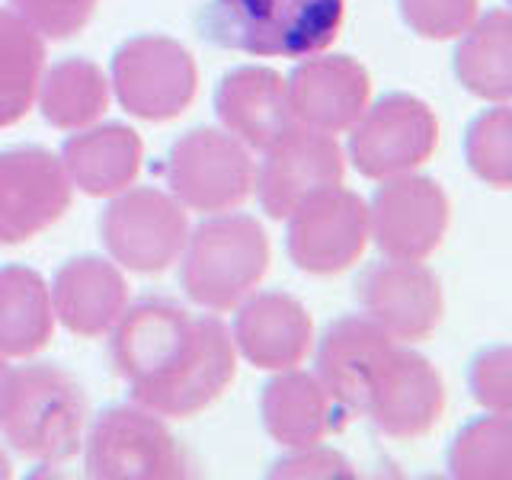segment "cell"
<instances>
[{
	"mask_svg": "<svg viewBox=\"0 0 512 480\" xmlns=\"http://www.w3.org/2000/svg\"><path fill=\"white\" fill-rule=\"evenodd\" d=\"M109 359L132 400L164 420H189L231 388L237 349L215 314H189L164 298L125 308L109 330Z\"/></svg>",
	"mask_w": 512,
	"mask_h": 480,
	"instance_id": "cell-1",
	"label": "cell"
},
{
	"mask_svg": "<svg viewBox=\"0 0 512 480\" xmlns=\"http://www.w3.org/2000/svg\"><path fill=\"white\" fill-rule=\"evenodd\" d=\"M346 20V0H208L202 36L224 52L308 58L327 52Z\"/></svg>",
	"mask_w": 512,
	"mask_h": 480,
	"instance_id": "cell-2",
	"label": "cell"
},
{
	"mask_svg": "<svg viewBox=\"0 0 512 480\" xmlns=\"http://www.w3.org/2000/svg\"><path fill=\"white\" fill-rule=\"evenodd\" d=\"M87 397L58 365L10 368L0 400V436L16 455L39 464H64L84 445Z\"/></svg>",
	"mask_w": 512,
	"mask_h": 480,
	"instance_id": "cell-3",
	"label": "cell"
},
{
	"mask_svg": "<svg viewBox=\"0 0 512 480\" xmlns=\"http://www.w3.org/2000/svg\"><path fill=\"white\" fill-rule=\"evenodd\" d=\"M269 237L253 215L218 212L205 215L196 231H189L180 253V285L192 304L202 311L224 314L240 301L269 272Z\"/></svg>",
	"mask_w": 512,
	"mask_h": 480,
	"instance_id": "cell-4",
	"label": "cell"
},
{
	"mask_svg": "<svg viewBox=\"0 0 512 480\" xmlns=\"http://www.w3.org/2000/svg\"><path fill=\"white\" fill-rule=\"evenodd\" d=\"M109 87L128 116L141 122H170L180 119L196 100L199 68L180 39L141 32L112 52Z\"/></svg>",
	"mask_w": 512,
	"mask_h": 480,
	"instance_id": "cell-5",
	"label": "cell"
},
{
	"mask_svg": "<svg viewBox=\"0 0 512 480\" xmlns=\"http://www.w3.org/2000/svg\"><path fill=\"white\" fill-rule=\"evenodd\" d=\"M84 445V464L93 480H183L192 474L164 416L135 400L96 416Z\"/></svg>",
	"mask_w": 512,
	"mask_h": 480,
	"instance_id": "cell-6",
	"label": "cell"
},
{
	"mask_svg": "<svg viewBox=\"0 0 512 480\" xmlns=\"http://www.w3.org/2000/svg\"><path fill=\"white\" fill-rule=\"evenodd\" d=\"M250 148L224 128H189L167 151V192L186 212H234L253 192Z\"/></svg>",
	"mask_w": 512,
	"mask_h": 480,
	"instance_id": "cell-7",
	"label": "cell"
},
{
	"mask_svg": "<svg viewBox=\"0 0 512 480\" xmlns=\"http://www.w3.org/2000/svg\"><path fill=\"white\" fill-rule=\"evenodd\" d=\"M189 218L170 192L154 186H128L100 215V240L119 269L154 276L170 269L186 247Z\"/></svg>",
	"mask_w": 512,
	"mask_h": 480,
	"instance_id": "cell-8",
	"label": "cell"
},
{
	"mask_svg": "<svg viewBox=\"0 0 512 480\" xmlns=\"http://www.w3.org/2000/svg\"><path fill=\"white\" fill-rule=\"evenodd\" d=\"M439 148L436 109L413 93H384L349 128L346 157L365 180L420 170Z\"/></svg>",
	"mask_w": 512,
	"mask_h": 480,
	"instance_id": "cell-9",
	"label": "cell"
},
{
	"mask_svg": "<svg viewBox=\"0 0 512 480\" xmlns=\"http://www.w3.org/2000/svg\"><path fill=\"white\" fill-rule=\"evenodd\" d=\"M285 221L288 260L308 276H340L368 247V202L343 183L317 189Z\"/></svg>",
	"mask_w": 512,
	"mask_h": 480,
	"instance_id": "cell-10",
	"label": "cell"
},
{
	"mask_svg": "<svg viewBox=\"0 0 512 480\" xmlns=\"http://www.w3.org/2000/svg\"><path fill=\"white\" fill-rule=\"evenodd\" d=\"M452 202L439 180L423 173H400L381 180L368 202V240L388 260L423 263L442 247Z\"/></svg>",
	"mask_w": 512,
	"mask_h": 480,
	"instance_id": "cell-11",
	"label": "cell"
},
{
	"mask_svg": "<svg viewBox=\"0 0 512 480\" xmlns=\"http://www.w3.org/2000/svg\"><path fill=\"white\" fill-rule=\"evenodd\" d=\"M445 413L442 372L410 346L394 343L381 362L372 388L365 394L362 413L381 436L394 442H416L439 426Z\"/></svg>",
	"mask_w": 512,
	"mask_h": 480,
	"instance_id": "cell-12",
	"label": "cell"
},
{
	"mask_svg": "<svg viewBox=\"0 0 512 480\" xmlns=\"http://www.w3.org/2000/svg\"><path fill=\"white\" fill-rule=\"evenodd\" d=\"M346 154L333 135L292 125L263 148V164L253 170V189L260 208L276 221H285L317 189L343 183Z\"/></svg>",
	"mask_w": 512,
	"mask_h": 480,
	"instance_id": "cell-13",
	"label": "cell"
},
{
	"mask_svg": "<svg viewBox=\"0 0 512 480\" xmlns=\"http://www.w3.org/2000/svg\"><path fill=\"white\" fill-rule=\"evenodd\" d=\"M74 186L45 148L0 151V247H20L64 218Z\"/></svg>",
	"mask_w": 512,
	"mask_h": 480,
	"instance_id": "cell-14",
	"label": "cell"
},
{
	"mask_svg": "<svg viewBox=\"0 0 512 480\" xmlns=\"http://www.w3.org/2000/svg\"><path fill=\"white\" fill-rule=\"evenodd\" d=\"M356 301L368 320L397 343H420L442 324L445 298L439 276L423 263L388 260L368 266L356 282Z\"/></svg>",
	"mask_w": 512,
	"mask_h": 480,
	"instance_id": "cell-15",
	"label": "cell"
},
{
	"mask_svg": "<svg viewBox=\"0 0 512 480\" xmlns=\"http://www.w3.org/2000/svg\"><path fill=\"white\" fill-rule=\"evenodd\" d=\"M285 96L295 125L340 135L372 103V77L356 58L317 52L285 77Z\"/></svg>",
	"mask_w": 512,
	"mask_h": 480,
	"instance_id": "cell-16",
	"label": "cell"
},
{
	"mask_svg": "<svg viewBox=\"0 0 512 480\" xmlns=\"http://www.w3.org/2000/svg\"><path fill=\"white\" fill-rule=\"evenodd\" d=\"M231 340L260 372H285L311 356L314 320L308 308L288 292H250L234 308Z\"/></svg>",
	"mask_w": 512,
	"mask_h": 480,
	"instance_id": "cell-17",
	"label": "cell"
},
{
	"mask_svg": "<svg viewBox=\"0 0 512 480\" xmlns=\"http://www.w3.org/2000/svg\"><path fill=\"white\" fill-rule=\"evenodd\" d=\"M394 336L384 333L365 314H346L324 330L317 346V378L340 413H362L381 362L394 349Z\"/></svg>",
	"mask_w": 512,
	"mask_h": 480,
	"instance_id": "cell-18",
	"label": "cell"
},
{
	"mask_svg": "<svg viewBox=\"0 0 512 480\" xmlns=\"http://www.w3.org/2000/svg\"><path fill=\"white\" fill-rule=\"evenodd\" d=\"M48 295H52L55 320L80 340L106 336L128 308V282L122 269L93 253L61 263L48 285Z\"/></svg>",
	"mask_w": 512,
	"mask_h": 480,
	"instance_id": "cell-19",
	"label": "cell"
},
{
	"mask_svg": "<svg viewBox=\"0 0 512 480\" xmlns=\"http://www.w3.org/2000/svg\"><path fill=\"white\" fill-rule=\"evenodd\" d=\"M215 116L224 132L247 144L250 151L269 148L295 125L288 112L285 77L266 64H240L218 80Z\"/></svg>",
	"mask_w": 512,
	"mask_h": 480,
	"instance_id": "cell-20",
	"label": "cell"
},
{
	"mask_svg": "<svg viewBox=\"0 0 512 480\" xmlns=\"http://www.w3.org/2000/svg\"><path fill=\"white\" fill-rule=\"evenodd\" d=\"M58 160L74 189L90 199H109L138 180L144 144L135 128L93 122L64 141Z\"/></svg>",
	"mask_w": 512,
	"mask_h": 480,
	"instance_id": "cell-21",
	"label": "cell"
},
{
	"mask_svg": "<svg viewBox=\"0 0 512 480\" xmlns=\"http://www.w3.org/2000/svg\"><path fill=\"white\" fill-rule=\"evenodd\" d=\"M340 413L330 394L324 391L317 375L301 372V368H285L276 372L263 394H260V416L263 429L272 442L282 448H304L327 439L336 426L333 416Z\"/></svg>",
	"mask_w": 512,
	"mask_h": 480,
	"instance_id": "cell-22",
	"label": "cell"
},
{
	"mask_svg": "<svg viewBox=\"0 0 512 480\" xmlns=\"http://www.w3.org/2000/svg\"><path fill=\"white\" fill-rule=\"evenodd\" d=\"M455 80L484 103H509L512 96V16L493 7L461 32L452 55Z\"/></svg>",
	"mask_w": 512,
	"mask_h": 480,
	"instance_id": "cell-23",
	"label": "cell"
},
{
	"mask_svg": "<svg viewBox=\"0 0 512 480\" xmlns=\"http://www.w3.org/2000/svg\"><path fill=\"white\" fill-rule=\"evenodd\" d=\"M48 282L36 269L0 266V359H29L55 336Z\"/></svg>",
	"mask_w": 512,
	"mask_h": 480,
	"instance_id": "cell-24",
	"label": "cell"
},
{
	"mask_svg": "<svg viewBox=\"0 0 512 480\" xmlns=\"http://www.w3.org/2000/svg\"><path fill=\"white\" fill-rule=\"evenodd\" d=\"M112 87L109 74L90 58H61L42 71L36 106L42 119L61 132H80L103 119L109 109Z\"/></svg>",
	"mask_w": 512,
	"mask_h": 480,
	"instance_id": "cell-25",
	"label": "cell"
},
{
	"mask_svg": "<svg viewBox=\"0 0 512 480\" xmlns=\"http://www.w3.org/2000/svg\"><path fill=\"white\" fill-rule=\"evenodd\" d=\"M45 71V39L20 13L0 7V128H10L36 106Z\"/></svg>",
	"mask_w": 512,
	"mask_h": 480,
	"instance_id": "cell-26",
	"label": "cell"
},
{
	"mask_svg": "<svg viewBox=\"0 0 512 480\" xmlns=\"http://www.w3.org/2000/svg\"><path fill=\"white\" fill-rule=\"evenodd\" d=\"M445 461L455 480H506L512 474L509 413H484L464 423L448 445Z\"/></svg>",
	"mask_w": 512,
	"mask_h": 480,
	"instance_id": "cell-27",
	"label": "cell"
},
{
	"mask_svg": "<svg viewBox=\"0 0 512 480\" xmlns=\"http://www.w3.org/2000/svg\"><path fill=\"white\" fill-rule=\"evenodd\" d=\"M464 160L480 183L509 189L512 183V112L509 103H490L464 132Z\"/></svg>",
	"mask_w": 512,
	"mask_h": 480,
	"instance_id": "cell-28",
	"label": "cell"
},
{
	"mask_svg": "<svg viewBox=\"0 0 512 480\" xmlns=\"http://www.w3.org/2000/svg\"><path fill=\"white\" fill-rule=\"evenodd\" d=\"M404 26L426 42H452L480 16V0H397Z\"/></svg>",
	"mask_w": 512,
	"mask_h": 480,
	"instance_id": "cell-29",
	"label": "cell"
},
{
	"mask_svg": "<svg viewBox=\"0 0 512 480\" xmlns=\"http://www.w3.org/2000/svg\"><path fill=\"white\" fill-rule=\"evenodd\" d=\"M468 388L487 413H509L512 407V349L496 343L480 349L468 368Z\"/></svg>",
	"mask_w": 512,
	"mask_h": 480,
	"instance_id": "cell-30",
	"label": "cell"
},
{
	"mask_svg": "<svg viewBox=\"0 0 512 480\" xmlns=\"http://www.w3.org/2000/svg\"><path fill=\"white\" fill-rule=\"evenodd\" d=\"M100 0H10V10L39 32L42 39H71L84 29Z\"/></svg>",
	"mask_w": 512,
	"mask_h": 480,
	"instance_id": "cell-31",
	"label": "cell"
},
{
	"mask_svg": "<svg viewBox=\"0 0 512 480\" xmlns=\"http://www.w3.org/2000/svg\"><path fill=\"white\" fill-rule=\"evenodd\" d=\"M269 477H285V480H352L356 471L343 452L327 445H304V448H288V455H282L272 464Z\"/></svg>",
	"mask_w": 512,
	"mask_h": 480,
	"instance_id": "cell-32",
	"label": "cell"
},
{
	"mask_svg": "<svg viewBox=\"0 0 512 480\" xmlns=\"http://www.w3.org/2000/svg\"><path fill=\"white\" fill-rule=\"evenodd\" d=\"M7 477H13V461L4 448H0V480H7Z\"/></svg>",
	"mask_w": 512,
	"mask_h": 480,
	"instance_id": "cell-33",
	"label": "cell"
},
{
	"mask_svg": "<svg viewBox=\"0 0 512 480\" xmlns=\"http://www.w3.org/2000/svg\"><path fill=\"white\" fill-rule=\"evenodd\" d=\"M7 378H10V365L7 359H0V400H4V391H7Z\"/></svg>",
	"mask_w": 512,
	"mask_h": 480,
	"instance_id": "cell-34",
	"label": "cell"
}]
</instances>
